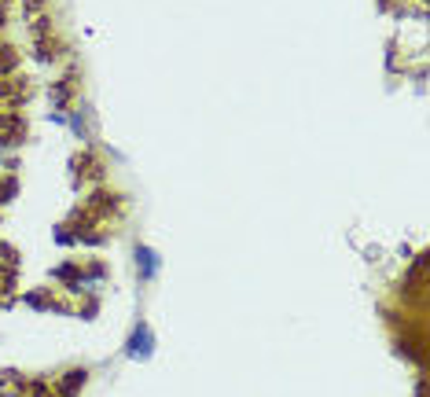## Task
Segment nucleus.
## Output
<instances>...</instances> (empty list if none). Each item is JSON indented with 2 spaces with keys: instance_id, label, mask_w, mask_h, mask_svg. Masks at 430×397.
<instances>
[{
  "instance_id": "nucleus-7",
  "label": "nucleus",
  "mask_w": 430,
  "mask_h": 397,
  "mask_svg": "<svg viewBox=\"0 0 430 397\" xmlns=\"http://www.w3.org/2000/svg\"><path fill=\"white\" fill-rule=\"evenodd\" d=\"M26 306H33V309H52V301L45 294H26Z\"/></svg>"
},
{
  "instance_id": "nucleus-5",
  "label": "nucleus",
  "mask_w": 430,
  "mask_h": 397,
  "mask_svg": "<svg viewBox=\"0 0 430 397\" xmlns=\"http://www.w3.org/2000/svg\"><path fill=\"white\" fill-rule=\"evenodd\" d=\"M70 81H74V78L55 81V88H52V100H55V107H66V100H70Z\"/></svg>"
},
{
  "instance_id": "nucleus-4",
  "label": "nucleus",
  "mask_w": 430,
  "mask_h": 397,
  "mask_svg": "<svg viewBox=\"0 0 430 397\" xmlns=\"http://www.w3.org/2000/svg\"><path fill=\"white\" fill-rule=\"evenodd\" d=\"M74 169H78V177H100V162L85 155V159H74Z\"/></svg>"
},
{
  "instance_id": "nucleus-6",
  "label": "nucleus",
  "mask_w": 430,
  "mask_h": 397,
  "mask_svg": "<svg viewBox=\"0 0 430 397\" xmlns=\"http://www.w3.org/2000/svg\"><path fill=\"white\" fill-rule=\"evenodd\" d=\"M15 63H18V55H15L11 48L0 45V74H11V70H15Z\"/></svg>"
},
{
  "instance_id": "nucleus-3",
  "label": "nucleus",
  "mask_w": 430,
  "mask_h": 397,
  "mask_svg": "<svg viewBox=\"0 0 430 397\" xmlns=\"http://www.w3.org/2000/svg\"><path fill=\"white\" fill-rule=\"evenodd\" d=\"M85 379H88L85 368H70L63 379H59V386H55V393H59V397H78V390L85 386Z\"/></svg>"
},
{
  "instance_id": "nucleus-8",
  "label": "nucleus",
  "mask_w": 430,
  "mask_h": 397,
  "mask_svg": "<svg viewBox=\"0 0 430 397\" xmlns=\"http://www.w3.org/2000/svg\"><path fill=\"white\" fill-rule=\"evenodd\" d=\"M11 195H15V177H8L4 184H0V202H8Z\"/></svg>"
},
{
  "instance_id": "nucleus-1",
  "label": "nucleus",
  "mask_w": 430,
  "mask_h": 397,
  "mask_svg": "<svg viewBox=\"0 0 430 397\" xmlns=\"http://www.w3.org/2000/svg\"><path fill=\"white\" fill-rule=\"evenodd\" d=\"M151 353H155V335L140 320V324L133 328V335H129V343H125V357H133V361H147Z\"/></svg>"
},
{
  "instance_id": "nucleus-2",
  "label": "nucleus",
  "mask_w": 430,
  "mask_h": 397,
  "mask_svg": "<svg viewBox=\"0 0 430 397\" xmlns=\"http://www.w3.org/2000/svg\"><path fill=\"white\" fill-rule=\"evenodd\" d=\"M136 269H140V280L144 283H151L162 269V258L151 251V247H136Z\"/></svg>"
}]
</instances>
